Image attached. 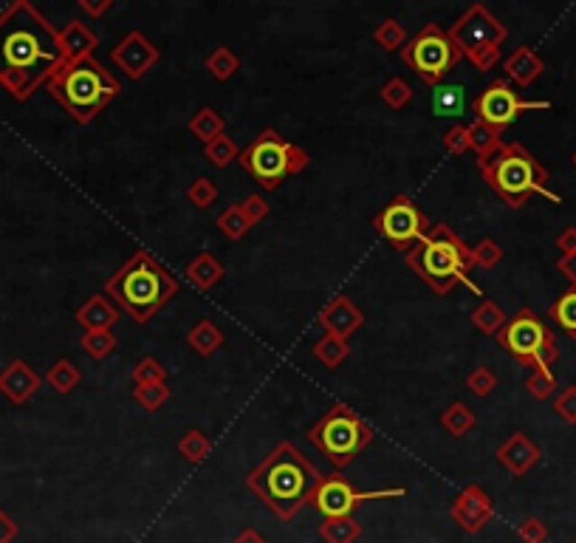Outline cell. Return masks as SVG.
Segmentation results:
<instances>
[{
	"label": "cell",
	"instance_id": "cell-1",
	"mask_svg": "<svg viewBox=\"0 0 576 543\" xmlns=\"http://www.w3.org/2000/svg\"><path fill=\"white\" fill-rule=\"evenodd\" d=\"M66 66L59 49V32L29 0H14L0 12V86L17 102H26L34 91Z\"/></svg>",
	"mask_w": 576,
	"mask_h": 543
},
{
	"label": "cell",
	"instance_id": "cell-2",
	"mask_svg": "<svg viewBox=\"0 0 576 543\" xmlns=\"http://www.w3.org/2000/svg\"><path fill=\"white\" fill-rule=\"evenodd\" d=\"M319 473L291 442H280L246 475V487L261 498L280 520H294L308 504L319 484Z\"/></svg>",
	"mask_w": 576,
	"mask_h": 543
},
{
	"label": "cell",
	"instance_id": "cell-3",
	"mask_svg": "<svg viewBox=\"0 0 576 543\" xmlns=\"http://www.w3.org/2000/svg\"><path fill=\"white\" fill-rule=\"evenodd\" d=\"M176 291L178 281L147 249H139L131 261H124L105 281V295L114 298L119 308L127 311L139 326L151 323L161 311V306L176 298Z\"/></svg>",
	"mask_w": 576,
	"mask_h": 543
},
{
	"label": "cell",
	"instance_id": "cell-4",
	"mask_svg": "<svg viewBox=\"0 0 576 543\" xmlns=\"http://www.w3.org/2000/svg\"><path fill=\"white\" fill-rule=\"evenodd\" d=\"M404 261L438 298H446L458 283L469 286L472 295H480V286L469 278V272L475 269L472 249L455 235L453 226H430V233L404 255Z\"/></svg>",
	"mask_w": 576,
	"mask_h": 543
},
{
	"label": "cell",
	"instance_id": "cell-5",
	"mask_svg": "<svg viewBox=\"0 0 576 543\" xmlns=\"http://www.w3.org/2000/svg\"><path fill=\"white\" fill-rule=\"evenodd\" d=\"M46 88L71 114L74 122L88 124L119 97L122 82L96 57H88L79 62H66L49 79Z\"/></svg>",
	"mask_w": 576,
	"mask_h": 543
},
{
	"label": "cell",
	"instance_id": "cell-6",
	"mask_svg": "<svg viewBox=\"0 0 576 543\" xmlns=\"http://www.w3.org/2000/svg\"><path fill=\"white\" fill-rule=\"evenodd\" d=\"M478 167L483 181L511 210H520L531 196H545L548 201L560 204V196L548 190V170L520 142H503V148Z\"/></svg>",
	"mask_w": 576,
	"mask_h": 543
},
{
	"label": "cell",
	"instance_id": "cell-7",
	"mask_svg": "<svg viewBox=\"0 0 576 543\" xmlns=\"http://www.w3.org/2000/svg\"><path fill=\"white\" fill-rule=\"evenodd\" d=\"M308 442L334 467L343 470L373 442V428L361 416H356L345 402H334L323 419L308 430Z\"/></svg>",
	"mask_w": 576,
	"mask_h": 543
},
{
	"label": "cell",
	"instance_id": "cell-8",
	"mask_svg": "<svg viewBox=\"0 0 576 543\" xmlns=\"http://www.w3.org/2000/svg\"><path fill=\"white\" fill-rule=\"evenodd\" d=\"M446 34H450L461 57H466L480 74H486L500 62V46L506 43L508 29L483 4H472Z\"/></svg>",
	"mask_w": 576,
	"mask_h": 543
},
{
	"label": "cell",
	"instance_id": "cell-9",
	"mask_svg": "<svg viewBox=\"0 0 576 543\" xmlns=\"http://www.w3.org/2000/svg\"><path fill=\"white\" fill-rule=\"evenodd\" d=\"M498 343L531 371H551V365L560 360L557 337L531 308H520L515 318H508L498 334Z\"/></svg>",
	"mask_w": 576,
	"mask_h": 543
},
{
	"label": "cell",
	"instance_id": "cell-10",
	"mask_svg": "<svg viewBox=\"0 0 576 543\" xmlns=\"http://www.w3.org/2000/svg\"><path fill=\"white\" fill-rule=\"evenodd\" d=\"M401 60L421 82L435 88L458 66L461 51L438 23H426L413 40H407V46L401 49Z\"/></svg>",
	"mask_w": 576,
	"mask_h": 543
},
{
	"label": "cell",
	"instance_id": "cell-11",
	"mask_svg": "<svg viewBox=\"0 0 576 543\" xmlns=\"http://www.w3.org/2000/svg\"><path fill=\"white\" fill-rule=\"evenodd\" d=\"M291 148L294 144L286 142L274 128H266L258 133L249 148L238 156V164L243 170L258 181L263 190H277L291 173H288V161H291Z\"/></svg>",
	"mask_w": 576,
	"mask_h": 543
},
{
	"label": "cell",
	"instance_id": "cell-12",
	"mask_svg": "<svg viewBox=\"0 0 576 543\" xmlns=\"http://www.w3.org/2000/svg\"><path fill=\"white\" fill-rule=\"evenodd\" d=\"M548 108H551L548 99H537V102L523 99L506 77L492 79V86H486V88L475 97V102H472L475 119H478L480 124H486L489 131L500 133V136H503V131H506L508 124L515 122L520 114H526V111H548Z\"/></svg>",
	"mask_w": 576,
	"mask_h": 543
},
{
	"label": "cell",
	"instance_id": "cell-13",
	"mask_svg": "<svg viewBox=\"0 0 576 543\" xmlns=\"http://www.w3.org/2000/svg\"><path fill=\"white\" fill-rule=\"evenodd\" d=\"M407 490L404 487H384V490H356L345 475H323L311 495V507L319 510L325 518H348L356 507L365 501H396L404 498Z\"/></svg>",
	"mask_w": 576,
	"mask_h": 543
},
{
	"label": "cell",
	"instance_id": "cell-14",
	"mask_svg": "<svg viewBox=\"0 0 576 543\" xmlns=\"http://www.w3.org/2000/svg\"><path fill=\"white\" fill-rule=\"evenodd\" d=\"M373 226L388 238L398 253L407 255L410 249L430 233V221L407 196H396L384 210L373 218Z\"/></svg>",
	"mask_w": 576,
	"mask_h": 543
},
{
	"label": "cell",
	"instance_id": "cell-15",
	"mask_svg": "<svg viewBox=\"0 0 576 543\" xmlns=\"http://www.w3.org/2000/svg\"><path fill=\"white\" fill-rule=\"evenodd\" d=\"M111 60L116 62V66L131 77V79H142L147 71H153L159 66V49L147 40L142 32H127L122 40H119V46L111 51Z\"/></svg>",
	"mask_w": 576,
	"mask_h": 543
},
{
	"label": "cell",
	"instance_id": "cell-16",
	"mask_svg": "<svg viewBox=\"0 0 576 543\" xmlns=\"http://www.w3.org/2000/svg\"><path fill=\"white\" fill-rule=\"evenodd\" d=\"M492 515H495L492 495H489L480 484L463 487L450 507V518L469 535H478L489 520H492Z\"/></svg>",
	"mask_w": 576,
	"mask_h": 543
},
{
	"label": "cell",
	"instance_id": "cell-17",
	"mask_svg": "<svg viewBox=\"0 0 576 543\" xmlns=\"http://www.w3.org/2000/svg\"><path fill=\"white\" fill-rule=\"evenodd\" d=\"M316 323L325 328V334L331 337H343L348 340L351 334H356L361 326H365V311H361L351 298L345 295H336L334 300L325 303V308L319 311Z\"/></svg>",
	"mask_w": 576,
	"mask_h": 543
},
{
	"label": "cell",
	"instance_id": "cell-18",
	"mask_svg": "<svg viewBox=\"0 0 576 543\" xmlns=\"http://www.w3.org/2000/svg\"><path fill=\"white\" fill-rule=\"evenodd\" d=\"M540 456H543V450L535 442H531V438L523 430H515L498 447V462L515 478H523L531 467H537Z\"/></svg>",
	"mask_w": 576,
	"mask_h": 543
},
{
	"label": "cell",
	"instance_id": "cell-19",
	"mask_svg": "<svg viewBox=\"0 0 576 543\" xmlns=\"http://www.w3.org/2000/svg\"><path fill=\"white\" fill-rule=\"evenodd\" d=\"M37 391H40V377L26 360H12L0 371V393H4L12 405H26Z\"/></svg>",
	"mask_w": 576,
	"mask_h": 543
},
{
	"label": "cell",
	"instance_id": "cell-20",
	"mask_svg": "<svg viewBox=\"0 0 576 543\" xmlns=\"http://www.w3.org/2000/svg\"><path fill=\"white\" fill-rule=\"evenodd\" d=\"M503 71H506V79H511L515 86L528 88V86H535V82L540 79V74L545 71V62L531 46H517L506 57Z\"/></svg>",
	"mask_w": 576,
	"mask_h": 543
},
{
	"label": "cell",
	"instance_id": "cell-21",
	"mask_svg": "<svg viewBox=\"0 0 576 543\" xmlns=\"http://www.w3.org/2000/svg\"><path fill=\"white\" fill-rule=\"evenodd\" d=\"M99 46V37L82 23V20H71V23L59 32V49L66 62H79V60H88L94 57Z\"/></svg>",
	"mask_w": 576,
	"mask_h": 543
},
{
	"label": "cell",
	"instance_id": "cell-22",
	"mask_svg": "<svg viewBox=\"0 0 576 543\" xmlns=\"http://www.w3.org/2000/svg\"><path fill=\"white\" fill-rule=\"evenodd\" d=\"M77 323L85 331H111L119 323V308L105 295H94L77 308Z\"/></svg>",
	"mask_w": 576,
	"mask_h": 543
},
{
	"label": "cell",
	"instance_id": "cell-23",
	"mask_svg": "<svg viewBox=\"0 0 576 543\" xmlns=\"http://www.w3.org/2000/svg\"><path fill=\"white\" fill-rule=\"evenodd\" d=\"M221 278H224V263L212 253H201L196 261L187 266V281L196 286L198 291H209Z\"/></svg>",
	"mask_w": 576,
	"mask_h": 543
},
{
	"label": "cell",
	"instance_id": "cell-24",
	"mask_svg": "<svg viewBox=\"0 0 576 543\" xmlns=\"http://www.w3.org/2000/svg\"><path fill=\"white\" fill-rule=\"evenodd\" d=\"M187 343H189L192 351L201 354V357H212V354L224 345V331L212 320H198L196 326L189 328Z\"/></svg>",
	"mask_w": 576,
	"mask_h": 543
},
{
	"label": "cell",
	"instance_id": "cell-25",
	"mask_svg": "<svg viewBox=\"0 0 576 543\" xmlns=\"http://www.w3.org/2000/svg\"><path fill=\"white\" fill-rule=\"evenodd\" d=\"M319 538L325 543H356L361 538V524L348 515V518H325L319 524Z\"/></svg>",
	"mask_w": 576,
	"mask_h": 543
},
{
	"label": "cell",
	"instance_id": "cell-26",
	"mask_svg": "<svg viewBox=\"0 0 576 543\" xmlns=\"http://www.w3.org/2000/svg\"><path fill=\"white\" fill-rule=\"evenodd\" d=\"M189 133L196 136L198 142H204V144H209L212 139H218L224 131H226V119L215 111V108H201L196 116L189 119Z\"/></svg>",
	"mask_w": 576,
	"mask_h": 543
},
{
	"label": "cell",
	"instance_id": "cell-27",
	"mask_svg": "<svg viewBox=\"0 0 576 543\" xmlns=\"http://www.w3.org/2000/svg\"><path fill=\"white\" fill-rule=\"evenodd\" d=\"M469 148H472V153L478 156V164H480L486 159H492L503 148V139H500V133L489 131L486 124H480L475 119L472 124H469Z\"/></svg>",
	"mask_w": 576,
	"mask_h": 543
},
{
	"label": "cell",
	"instance_id": "cell-28",
	"mask_svg": "<svg viewBox=\"0 0 576 543\" xmlns=\"http://www.w3.org/2000/svg\"><path fill=\"white\" fill-rule=\"evenodd\" d=\"M548 315H551L553 323H557V326L568 334V337L576 340V286L565 289L562 295L551 303Z\"/></svg>",
	"mask_w": 576,
	"mask_h": 543
},
{
	"label": "cell",
	"instance_id": "cell-29",
	"mask_svg": "<svg viewBox=\"0 0 576 543\" xmlns=\"http://www.w3.org/2000/svg\"><path fill=\"white\" fill-rule=\"evenodd\" d=\"M314 357L323 363L325 368H339L348 357H351V345L343 337H331V334H323L314 343Z\"/></svg>",
	"mask_w": 576,
	"mask_h": 543
},
{
	"label": "cell",
	"instance_id": "cell-30",
	"mask_svg": "<svg viewBox=\"0 0 576 543\" xmlns=\"http://www.w3.org/2000/svg\"><path fill=\"white\" fill-rule=\"evenodd\" d=\"M472 323H475L478 331L489 334V337H492V334L498 337L500 328L508 323V315H506V311H503L495 300H486V298H483V300L478 303V308L472 311Z\"/></svg>",
	"mask_w": 576,
	"mask_h": 543
},
{
	"label": "cell",
	"instance_id": "cell-31",
	"mask_svg": "<svg viewBox=\"0 0 576 543\" xmlns=\"http://www.w3.org/2000/svg\"><path fill=\"white\" fill-rule=\"evenodd\" d=\"M478 425V416L472 413V408H466L463 402H453L441 413V428L450 436H466Z\"/></svg>",
	"mask_w": 576,
	"mask_h": 543
},
{
	"label": "cell",
	"instance_id": "cell-32",
	"mask_svg": "<svg viewBox=\"0 0 576 543\" xmlns=\"http://www.w3.org/2000/svg\"><path fill=\"white\" fill-rule=\"evenodd\" d=\"M466 108V97L461 86H435L433 111L435 116H461Z\"/></svg>",
	"mask_w": 576,
	"mask_h": 543
},
{
	"label": "cell",
	"instance_id": "cell-33",
	"mask_svg": "<svg viewBox=\"0 0 576 543\" xmlns=\"http://www.w3.org/2000/svg\"><path fill=\"white\" fill-rule=\"evenodd\" d=\"M238 156H241L238 142H234L232 136H226V133H221L218 139H212L209 144H204V159L212 167H218V170H224V167H229L232 161H238Z\"/></svg>",
	"mask_w": 576,
	"mask_h": 543
},
{
	"label": "cell",
	"instance_id": "cell-34",
	"mask_svg": "<svg viewBox=\"0 0 576 543\" xmlns=\"http://www.w3.org/2000/svg\"><path fill=\"white\" fill-rule=\"evenodd\" d=\"M204 69H206L212 77H215L218 82H226V79H232L234 74H238L241 60H238V54H234L232 49L218 46L215 51H212V54L204 60Z\"/></svg>",
	"mask_w": 576,
	"mask_h": 543
},
{
	"label": "cell",
	"instance_id": "cell-35",
	"mask_svg": "<svg viewBox=\"0 0 576 543\" xmlns=\"http://www.w3.org/2000/svg\"><path fill=\"white\" fill-rule=\"evenodd\" d=\"M79 380H82V373H79V368H77L71 360H57V363L49 368V373H46V382H49L57 393H62V396H69V393L79 385Z\"/></svg>",
	"mask_w": 576,
	"mask_h": 543
},
{
	"label": "cell",
	"instance_id": "cell-36",
	"mask_svg": "<svg viewBox=\"0 0 576 543\" xmlns=\"http://www.w3.org/2000/svg\"><path fill=\"white\" fill-rule=\"evenodd\" d=\"M178 453L187 458L189 465H201V462H206L209 458V453H212V442L209 438L198 430V428H192V430H187L181 438H178Z\"/></svg>",
	"mask_w": 576,
	"mask_h": 543
},
{
	"label": "cell",
	"instance_id": "cell-37",
	"mask_svg": "<svg viewBox=\"0 0 576 543\" xmlns=\"http://www.w3.org/2000/svg\"><path fill=\"white\" fill-rule=\"evenodd\" d=\"M119 337L114 331H85L82 334V351L94 360H108L116 351Z\"/></svg>",
	"mask_w": 576,
	"mask_h": 543
},
{
	"label": "cell",
	"instance_id": "cell-38",
	"mask_svg": "<svg viewBox=\"0 0 576 543\" xmlns=\"http://www.w3.org/2000/svg\"><path fill=\"white\" fill-rule=\"evenodd\" d=\"M215 224H218V229L221 233L229 238V241H241L249 229H251V224L246 221V216H243V210H241V204H232V207H226V210L215 218Z\"/></svg>",
	"mask_w": 576,
	"mask_h": 543
},
{
	"label": "cell",
	"instance_id": "cell-39",
	"mask_svg": "<svg viewBox=\"0 0 576 543\" xmlns=\"http://www.w3.org/2000/svg\"><path fill=\"white\" fill-rule=\"evenodd\" d=\"M373 40L384 51H398V49L407 46V32H404V26L398 23V20L388 17V20H381L379 29L373 32Z\"/></svg>",
	"mask_w": 576,
	"mask_h": 543
},
{
	"label": "cell",
	"instance_id": "cell-40",
	"mask_svg": "<svg viewBox=\"0 0 576 543\" xmlns=\"http://www.w3.org/2000/svg\"><path fill=\"white\" fill-rule=\"evenodd\" d=\"M410 99H413V88H410L407 79L390 77V79L381 86V102H384L388 108H393V111H401L404 106H410Z\"/></svg>",
	"mask_w": 576,
	"mask_h": 543
},
{
	"label": "cell",
	"instance_id": "cell-41",
	"mask_svg": "<svg viewBox=\"0 0 576 543\" xmlns=\"http://www.w3.org/2000/svg\"><path fill=\"white\" fill-rule=\"evenodd\" d=\"M133 382L136 385H161V382H167V368L156 357H142L133 368Z\"/></svg>",
	"mask_w": 576,
	"mask_h": 543
},
{
	"label": "cell",
	"instance_id": "cell-42",
	"mask_svg": "<svg viewBox=\"0 0 576 543\" xmlns=\"http://www.w3.org/2000/svg\"><path fill=\"white\" fill-rule=\"evenodd\" d=\"M133 400H136L144 410L156 413V410L169 400V388H167V382H161V385H136V388H133Z\"/></svg>",
	"mask_w": 576,
	"mask_h": 543
},
{
	"label": "cell",
	"instance_id": "cell-43",
	"mask_svg": "<svg viewBox=\"0 0 576 543\" xmlns=\"http://www.w3.org/2000/svg\"><path fill=\"white\" fill-rule=\"evenodd\" d=\"M526 391L535 396L537 402H545L548 396L557 391V377L551 371H531L526 380Z\"/></svg>",
	"mask_w": 576,
	"mask_h": 543
},
{
	"label": "cell",
	"instance_id": "cell-44",
	"mask_svg": "<svg viewBox=\"0 0 576 543\" xmlns=\"http://www.w3.org/2000/svg\"><path fill=\"white\" fill-rule=\"evenodd\" d=\"M500 261H503V249H500L498 241L483 238L478 246H472V263H475L478 269H495Z\"/></svg>",
	"mask_w": 576,
	"mask_h": 543
},
{
	"label": "cell",
	"instance_id": "cell-45",
	"mask_svg": "<svg viewBox=\"0 0 576 543\" xmlns=\"http://www.w3.org/2000/svg\"><path fill=\"white\" fill-rule=\"evenodd\" d=\"M466 388L472 391L475 396H489L495 388H498V377L492 373V368H486V365H478L469 371V377H466Z\"/></svg>",
	"mask_w": 576,
	"mask_h": 543
},
{
	"label": "cell",
	"instance_id": "cell-46",
	"mask_svg": "<svg viewBox=\"0 0 576 543\" xmlns=\"http://www.w3.org/2000/svg\"><path fill=\"white\" fill-rule=\"evenodd\" d=\"M187 198H189V204H196V207H209V204H215V198H218V187L212 184L209 179H196L189 187H187Z\"/></svg>",
	"mask_w": 576,
	"mask_h": 543
},
{
	"label": "cell",
	"instance_id": "cell-47",
	"mask_svg": "<svg viewBox=\"0 0 576 543\" xmlns=\"http://www.w3.org/2000/svg\"><path fill=\"white\" fill-rule=\"evenodd\" d=\"M441 144H443V151L453 153V156L469 153V151H472V148H469V128H466V124H453V128L443 133Z\"/></svg>",
	"mask_w": 576,
	"mask_h": 543
},
{
	"label": "cell",
	"instance_id": "cell-48",
	"mask_svg": "<svg viewBox=\"0 0 576 543\" xmlns=\"http://www.w3.org/2000/svg\"><path fill=\"white\" fill-rule=\"evenodd\" d=\"M553 410H557V416L568 425H576V385H568L560 391V396L553 400Z\"/></svg>",
	"mask_w": 576,
	"mask_h": 543
},
{
	"label": "cell",
	"instance_id": "cell-49",
	"mask_svg": "<svg viewBox=\"0 0 576 543\" xmlns=\"http://www.w3.org/2000/svg\"><path fill=\"white\" fill-rule=\"evenodd\" d=\"M241 210H243V216H246V221L254 226V224H261V221H266L269 218V213H271V207H269V201L263 198V196H258V193H251L243 204H241Z\"/></svg>",
	"mask_w": 576,
	"mask_h": 543
},
{
	"label": "cell",
	"instance_id": "cell-50",
	"mask_svg": "<svg viewBox=\"0 0 576 543\" xmlns=\"http://www.w3.org/2000/svg\"><path fill=\"white\" fill-rule=\"evenodd\" d=\"M517 535L523 543H545L548 540V527L543 524L540 518H526L523 524L517 527Z\"/></svg>",
	"mask_w": 576,
	"mask_h": 543
},
{
	"label": "cell",
	"instance_id": "cell-51",
	"mask_svg": "<svg viewBox=\"0 0 576 543\" xmlns=\"http://www.w3.org/2000/svg\"><path fill=\"white\" fill-rule=\"evenodd\" d=\"M17 520L4 510V507H0V543H12L14 538H17Z\"/></svg>",
	"mask_w": 576,
	"mask_h": 543
},
{
	"label": "cell",
	"instance_id": "cell-52",
	"mask_svg": "<svg viewBox=\"0 0 576 543\" xmlns=\"http://www.w3.org/2000/svg\"><path fill=\"white\" fill-rule=\"evenodd\" d=\"M79 9L91 17H102L114 9V0H79Z\"/></svg>",
	"mask_w": 576,
	"mask_h": 543
},
{
	"label": "cell",
	"instance_id": "cell-53",
	"mask_svg": "<svg viewBox=\"0 0 576 543\" xmlns=\"http://www.w3.org/2000/svg\"><path fill=\"white\" fill-rule=\"evenodd\" d=\"M557 272H560V275H562L571 286H576V253H573V255H562V258L557 261Z\"/></svg>",
	"mask_w": 576,
	"mask_h": 543
},
{
	"label": "cell",
	"instance_id": "cell-54",
	"mask_svg": "<svg viewBox=\"0 0 576 543\" xmlns=\"http://www.w3.org/2000/svg\"><path fill=\"white\" fill-rule=\"evenodd\" d=\"M557 249H560L562 255H573L576 253V226L562 229L560 238H557Z\"/></svg>",
	"mask_w": 576,
	"mask_h": 543
},
{
	"label": "cell",
	"instance_id": "cell-55",
	"mask_svg": "<svg viewBox=\"0 0 576 543\" xmlns=\"http://www.w3.org/2000/svg\"><path fill=\"white\" fill-rule=\"evenodd\" d=\"M232 543H269L258 529H251V527H246V529H241L238 535H234V540Z\"/></svg>",
	"mask_w": 576,
	"mask_h": 543
},
{
	"label": "cell",
	"instance_id": "cell-56",
	"mask_svg": "<svg viewBox=\"0 0 576 543\" xmlns=\"http://www.w3.org/2000/svg\"><path fill=\"white\" fill-rule=\"evenodd\" d=\"M573 164H576V153H573Z\"/></svg>",
	"mask_w": 576,
	"mask_h": 543
},
{
	"label": "cell",
	"instance_id": "cell-57",
	"mask_svg": "<svg viewBox=\"0 0 576 543\" xmlns=\"http://www.w3.org/2000/svg\"><path fill=\"white\" fill-rule=\"evenodd\" d=\"M573 543H576V540H573Z\"/></svg>",
	"mask_w": 576,
	"mask_h": 543
}]
</instances>
